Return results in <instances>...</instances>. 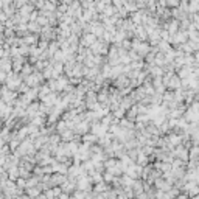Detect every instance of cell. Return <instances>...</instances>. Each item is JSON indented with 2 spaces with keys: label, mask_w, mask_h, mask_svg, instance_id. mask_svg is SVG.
Wrapping results in <instances>:
<instances>
[{
  "label": "cell",
  "mask_w": 199,
  "mask_h": 199,
  "mask_svg": "<svg viewBox=\"0 0 199 199\" xmlns=\"http://www.w3.org/2000/svg\"><path fill=\"white\" fill-rule=\"evenodd\" d=\"M115 11H117V8H114V6H106V9H104V14L106 16H114L115 14Z\"/></svg>",
  "instance_id": "6da1fadb"
},
{
  "label": "cell",
  "mask_w": 199,
  "mask_h": 199,
  "mask_svg": "<svg viewBox=\"0 0 199 199\" xmlns=\"http://www.w3.org/2000/svg\"><path fill=\"white\" fill-rule=\"evenodd\" d=\"M167 3L170 6H179L181 5V0H167Z\"/></svg>",
  "instance_id": "7a4b0ae2"
}]
</instances>
